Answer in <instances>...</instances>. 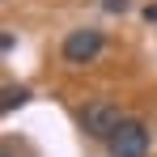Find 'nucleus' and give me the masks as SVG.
<instances>
[{
  "instance_id": "39448f33",
  "label": "nucleus",
  "mask_w": 157,
  "mask_h": 157,
  "mask_svg": "<svg viewBox=\"0 0 157 157\" xmlns=\"http://www.w3.org/2000/svg\"><path fill=\"white\" fill-rule=\"evenodd\" d=\"M102 9H106V13H128L132 0H102Z\"/></svg>"
},
{
  "instance_id": "20e7f679",
  "label": "nucleus",
  "mask_w": 157,
  "mask_h": 157,
  "mask_svg": "<svg viewBox=\"0 0 157 157\" xmlns=\"http://www.w3.org/2000/svg\"><path fill=\"white\" fill-rule=\"evenodd\" d=\"M26 102H30V94L21 85H4V102H0L4 110H17V106H26Z\"/></svg>"
},
{
  "instance_id": "f257e3e1",
  "label": "nucleus",
  "mask_w": 157,
  "mask_h": 157,
  "mask_svg": "<svg viewBox=\"0 0 157 157\" xmlns=\"http://www.w3.org/2000/svg\"><path fill=\"white\" fill-rule=\"evenodd\" d=\"M119 123H123L119 106L106 102V98H98V102H89L81 110V132H85L89 140H110V136L119 132Z\"/></svg>"
},
{
  "instance_id": "f03ea898",
  "label": "nucleus",
  "mask_w": 157,
  "mask_h": 157,
  "mask_svg": "<svg viewBox=\"0 0 157 157\" xmlns=\"http://www.w3.org/2000/svg\"><path fill=\"white\" fill-rule=\"evenodd\" d=\"M106 153L110 157H144L149 153V128L140 119H123L119 132L106 140Z\"/></svg>"
},
{
  "instance_id": "7ed1b4c3",
  "label": "nucleus",
  "mask_w": 157,
  "mask_h": 157,
  "mask_svg": "<svg viewBox=\"0 0 157 157\" xmlns=\"http://www.w3.org/2000/svg\"><path fill=\"white\" fill-rule=\"evenodd\" d=\"M59 51H64V59H68V64H94V59L102 55V30H94V26L68 30Z\"/></svg>"
},
{
  "instance_id": "423d86ee",
  "label": "nucleus",
  "mask_w": 157,
  "mask_h": 157,
  "mask_svg": "<svg viewBox=\"0 0 157 157\" xmlns=\"http://www.w3.org/2000/svg\"><path fill=\"white\" fill-rule=\"evenodd\" d=\"M144 21H157V4H149V9H144Z\"/></svg>"
}]
</instances>
